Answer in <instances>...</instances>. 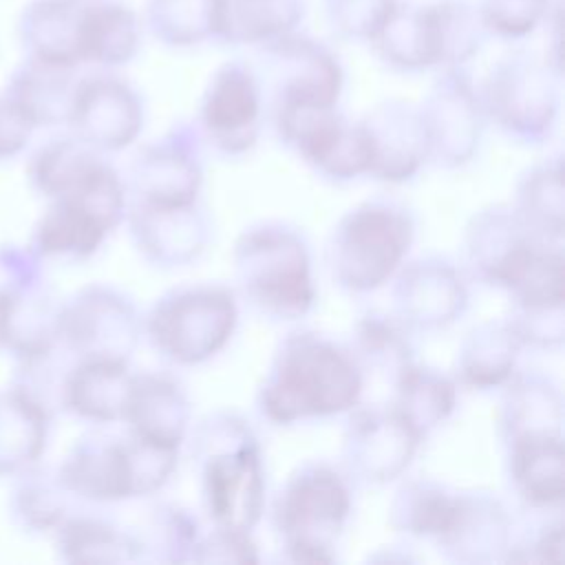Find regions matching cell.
Segmentation results:
<instances>
[{
	"mask_svg": "<svg viewBox=\"0 0 565 565\" xmlns=\"http://www.w3.org/2000/svg\"><path fill=\"white\" fill-rule=\"evenodd\" d=\"M362 395V377L349 351L302 331L280 342L260 386L258 408L274 424H294L347 413Z\"/></svg>",
	"mask_w": 565,
	"mask_h": 565,
	"instance_id": "obj_1",
	"label": "cell"
},
{
	"mask_svg": "<svg viewBox=\"0 0 565 565\" xmlns=\"http://www.w3.org/2000/svg\"><path fill=\"white\" fill-rule=\"evenodd\" d=\"M192 457L214 525L249 534L265 510V472L254 430L238 415H207L194 430Z\"/></svg>",
	"mask_w": 565,
	"mask_h": 565,
	"instance_id": "obj_2",
	"label": "cell"
},
{
	"mask_svg": "<svg viewBox=\"0 0 565 565\" xmlns=\"http://www.w3.org/2000/svg\"><path fill=\"white\" fill-rule=\"evenodd\" d=\"M234 269L243 296L274 320H298L316 300L309 249L289 227L265 223L243 232Z\"/></svg>",
	"mask_w": 565,
	"mask_h": 565,
	"instance_id": "obj_3",
	"label": "cell"
},
{
	"mask_svg": "<svg viewBox=\"0 0 565 565\" xmlns=\"http://www.w3.org/2000/svg\"><path fill=\"white\" fill-rule=\"evenodd\" d=\"M413 218L393 201H366L333 227L327 263L333 280L355 294L386 285L413 243Z\"/></svg>",
	"mask_w": 565,
	"mask_h": 565,
	"instance_id": "obj_4",
	"label": "cell"
},
{
	"mask_svg": "<svg viewBox=\"0 0 565 565\" xmlns=\"http://www.w3.org/2000/svg\"><path fill=\"white\" fill-rule=\"evenodd\" d=\"M351 512L347 479L329 463H305L289 475L274 501V525L285 558L333 563V541Z\"/></svg>",
	"mask_w": 565,
	"mask_h": 565,
	"instance_id": "obj_5",
	"label": "cell"
},
{
	"mask_svg": "<svg viewBox=\"0 0 565 565\" xmlns=\"http://www.w3.org/2000/svg\"><path fill=\"white\" fill-rule=\"evenodd\" d=\"M479 11L461 0L415 11L393 7L371 40L377 53L397 68L455 66L479 49Z\"/></svg>",
	"mask_w": 565,
	"mask_h": 565,
	"instance_id": "obj_6",
	"label": "cell"
},
{
	"mask_svg": "<svg viewBox=\"0 0 565 565\" xmlns=\"http://www.w3.org/2000/svg\"><path fill=\"white\" fill-rule=\"evenodd\" d=\"M238 318L230 289L214 285L179 287L161 296L143 320L152 347L174 364H201L216 355Z\"/></svg>",
	"mask_w": 565,
	"mask_h": 565,
	"instance_id": "obj_7",
	"label": "cell"
},
{
	"mask_svg": "<svg viewBox=\"0 0 565 565\" xmlns=\"http://www.w3.org/2000/svg\"><path fill=\"white\" fill-rule=\"evenodd\" d=\"M481 102L499 128L525 143L547 139L558 113V90L550 66L523 51L492 66Z\"/></svg>",
	"mask_w": 565,
	"mask_h": 565,
	"instance_id": "obj_8",
	"label": "cell"
},
{
	"mask_svg": "<svg viewBox=\"0 0 565 565\" xmlns=\"http://www.w3.org/2000/svg\"><path fill=\"white\" fill-rule=\"evenodd\" d=\"M271 113L278 137L320 174L335 181L369 174L366 135L360 124H349L335 106L294 104Z\"/></svg>",
	"mask_w": 565,
	"mask_h": 565,
	"instance_id": "obj_9",
	"label": "cell"
},
{
	"mask_svg": "<svg viewBox=\"0 0 565 565\" xmlns=\"http://www.w3.org/2000/svg\"><path fill=\"white\" fill-rule=\"evenodd\" d=\"M143 320L113 287L90 285L62 302L60 347L75 360H124L135 351Z\"/></svg>",
	"mask_w": 565,
	"mask_h": 565,
	"instance_id": "obj_10",
	"label": "cell"
},
{
	"mask_svg": "<svg viewBox=\"0 0 565 565\" xmlns=\"http://www.w3.org/2000/svg\"><path fill=\"white\" fill-rule=\"evenodd\" d=\"M260 95L269 97L271 110L294 104L335 106L342 88L338 60L318 42L285 33L260 44ZM265 104V102H263Z\"/></svg>",
	"mask_w": 565,
	"mask_h": 565,
	"instance_id": "obj_11",
	"label": "cell"
},
{
	"mask_svg": "<svg viewBox=\"0 0 565 565\" xmlns=\"http://www.w3.org/2000/svg\"><path fill=\"white\" fill-rule=\"evenodd\" d=\"M349 413L342 439L347 475L373 486L397 479L411 466L422 439L411 430L391 402H358Z\"/></svg>",
	"mask_w": 565,
	"mask_h": 565,
	"instance_id": "obj_12",
	"label": "cell"
},
{
	"mask_svg": "<svg viewBox=\"0 0 565 565\" xmlns=\"http://www.w3.org/2000/svg\"><path fill=\"white\" fill-rule=\"evenodd\" d=\"M419 117L426 132L428 159L457 168L468 163L483 135L486 108L472 82L457 68H448L430 88Z\"/></svg>",
	"mask_w": 565,
	"mask_h": 565,
	"instance_id": "obj_13",
	"label": "cell"
},
{
	"mask_svg": "<svg viewBox=\"0 0 565 565\" xmlns=\"http://www.w3.org/2000/svg\"><path fill=\"white\" fill-rule=\"evenodd\" d=\"M260 119L263 95L254 71L243 62H227L203 95L201 135L225 154H243L256 143Z\"/></svg>",
	"mask_w": 565,
	"mask_h": 565,
	"instance_id": "obj_14",
	"label": "cell"
},
{
	"mask_svg": "<svg viewBox=\"0 0 565 565\" xmlns=\"http://www.w3.org/2000/svg\"><path fill=\"white\" fill-rule=\"evenodd\" d=\"M141 124V102L126 82L108 73L77 79L66 121L77 139L99 152H113L132 143Z\"/></svg>",
	"mask_w": 565,
	"mask_h": 565,
	"instance_id": "obj_15",
	"label": "cell"
},
{
	"mask_svg": "<svg viewBox=\"0 0 565 565\" xmlns=\"http://www.w3.org/2000/svg\"><path fill=\"white\" fill-rule=\"evenodd\" d=\"M547 241L539 238L510 205L479 210L463 234L466 263L475 278L508 289L534 252Z\"/></svg>",
	"mask_w": 565,
	"mask_h": 565,
	"instance_id": "obj_16",
	"label": "cell"
},
{
	"mask_svg": "<svg viewBox=\"0 0 565 565\" xmlns=\"http://www.w3.org/2000/svg\"><path fill=\"white\" fill-rule=\"evenodd\" d=\"M201 181L199 130L179 126L137 152L128 190L132 201L192 203L199 196Z\"/></svg>",
	"mask_w": 565,
	"mask_h": 565,
	"instance_id": "obj_17",
	"label": "cell"
},
{
	"mask_svg": "<svg viewBox=\"0 0 565 565\" xmlns=\"http://www.w3.org/2000/svg\"><path fill=\"white\" fill-rule=\"evenodd\" d=\"M391 280L395 318L406 329H444L468 307V287L446 260L419 258L402 263Z\"/></svg>",
	"mask_w": 565,
	"mask_h": 565,
	"instance_id": "obj_18",
	"label": "cell"
},
{
	"mask_svg": "<svg viewBox=\"0 0 565 565\" xmlns=\"http://www.w3.org/2000/svg\"><path fill=\"white\" fill-rule=\"evenodd\" d=\"M124 218L137 249L159 267H181L199 258L210 241V223L196 201H130Z\"/></svg>",
	"mask_w": 565,
	"mask_h": 565,
	"instance_id": "obj_19",
	"label": "cell"
},
{
	"mask_svg": "<svg viewBox=\"0 0 565 565\" xmlns=\"http://www.w3.org/2000/svg\"><path fill=\"white\" fill-rule=\"evenodd\" d=\"M55 472L75 499L93 503L137 499L130 437L86 433Z\"/></svg>",
	"mask_w": 565,
	"mask_h": 565,
	"instance_id": "obj_20",
	"label": "cell"
},
{
	"mask_svg": "<svg viewBox=\"0 0 565 565\" xmlns=\"http://www.w3.org/2000/svg\"><path fill=\"white\" fill-rule=\"evenodd\" d=\"M371 152L369 174L399 183L417 174L428 161V143L419 108L406 102H386L360 121Z\"/></svg>",
	"mask_w": 565,
	"mask_h": 565,
	"instance_id": "obj_21",
	"label": "cell"
},
{
	"mask_svg": "<svg viewBox=\"0 0 565 565\" xmlns=\"http://www.w3.org/2000/svg\"><path fill=\"white\" fill-rule=\"evenodd\" d=\"M2 335L0 347L29 358L60 342L62 302L53 296L44 276L20 282H2Z\"/></svg>",
	"mask_w": 565,
	"mask_h": 565,
	"instance_id": "obj_22",
	"label": "cell"
},
{
	"mask_svg": "<svg viewBox=\"0 0 565 565\" xmlns=\"http://www.w3.org/2000/svg\"><path fill=\"white\" fill-rule=\"evenodd\" d=\"M435 543L459 563L503 561L512 545L510 516L501 501L490 494H457L450 523Z\"/></svg>",
	"mask_w": 565,
	"mask_h": 565,
	"instance_id": "obj_23",
	"label": "cell"
},
{
	"mask_svg": "<svg viewBox=\"0 0 565 565\" xmlns=\"http://www.w3.org/2000/svg\"><path fill=\"white\" fill-rule=\"evenodd\" d=\"M86 0H29L15 22L26 57L55 66H82V22Z\"/></svg>",
	"mask_w": 565,
	"mask_h": 565,
	"instance_id": "obj_24",
	"label": "cell"
},
{
	"mask_svg": "<svg viewBox=\"0 0 565 565\" xmlns=\"http://www.w3.org/2000/svg\"><path fill=\"white\" fill-rule=\"evenodd\" d=\"M124 422L130 435L179 450L190 426V402L177 380L141 373L132 377Z\"/></svg>",
	"mask_w": 565,
	"mask_h": 565,
	"instance_id": "obj_25",
	"label": "cell"
},
{
	"mask_svg": "<svg viewBox=\"0 0 565 565\" xmlns=\"http://www.w3.org/2000/svg\"><path fill=\"white\" fill-rule=\"evenodd\" d=\"M132 373L124 360H75L62 388V411L86 422L110 424L126 415Z\"/></svg>",
	"mask_w": 565,
	"mask_h": 565,
	"instance_id": "obj_26",
	"label": "cell"
},
{
	"mask_svg": "<svg viewBox=\"0 0 565 565\" xmlns=\"http://www.w3.org/2000/svg\"><path fill=\"white\" fill-rule=\"evenodd\" d=\"M113 227L82 199L64 194L51 205L33 227L31 249L40 258L84 260L93 256Z\"/></svg>",
	"mask_w": 565,
	"mask_h": 565,
	"instance_id": "obj_27",
	"label": "cell"
},
{
	"mask_svg": "<svg viewBox=\"0 0 565 565\" xmlns=\"http://www.w3.org/2000/svg\"><path fill=\"white\" fill-rule=\"evenodd\" d=\"M505 384L499 408V433L505 446L532 437H563V399L547 375L521 373Z\"/></svg>",
	"mask_w": 565,
	"mask_h": 565,
	"instance_id": "obj_28",
	"label": "cell"
},
{
	"mask_svg": "<svg viewBox=\"0 0 565 565\" xmlns=\"http://www.w3.org/2000/svg\"><path fill=\"white\" fill-rule=\"evenodd\" d=\"M77 68L55 66L24 57L7 79L4 97L33 126H62L68 121L73 93L77 86Z\"/></svg>",
	"mask_w": 565,
	"mask_h": 565,
	"instance_id": "obj_29",
	"label": "cell"
},
{
	"mask_svg": "<svg viewBox=\"0 0 565 565\" xmlns=\"http://www.w3.org/2000/svg\"><path fill=\"white\" fill-rule=\"evenodd\" d=\"M347 351L360 371L362 388L375 380L395 391L399 377L415 364L406 327L395 316H362Z\"/></svg>",
	"mask_w": 565,
	"mask_h": 565,
	"instance_id": "obj_30",
	"label": "cell"
},
{
	"mask_svg": "<svg viewBox=\"0 0 565 565\" xmlns=\"http://www.w3.org/2000/svg\"><path fill=\"white\" fill-rule=\"evenodd\" d=\"M521 342L508 320H486L461 340L455 373L461 384L479 391L503 386L516 366Z\"/></svg>",
	"mask_w": 565,
	"mask_h": 565,
	"instance_id": "obj_31",
	"label": "cell"
},
{
	"mask_svg": "<svg viewBox=\"0 0 565 565\" xmlns=\"http://www.w3.org/2000/svg\"><path fill=\"white\" fill-rule=\"evenodd\" d=\"M510 479L532 508H558L565 497L563 437H532L508 444Z\"/></svg>",
	"mask_w": 565,
	"mask_h": 565,
	"instance_id": "obj_32",
	"label": "cell"
},
{
	"mask_svg": "<svg viewBox=\"0 0 565 565\" xmlns=\"http://www.w3.org/2000/svg\"><path fill=\"white\" fill-rule=\"evenodd\" d=\"M51 419L13 386L0 391V477H15L40 461Z\"/></svg>",
	"mask_w": 565,
	"mask_h": 565,
	"instance_id": "obj_33",
	"label": "cell"
},
{
	"mask_svg": "<svg viewBox=\"0 0 565 565\" xmlns=\"http://www.w3.org/2000/svg\"><path fill=\"white\" fill-rule=\"evenodd\" d=\"M9 494L11 521L29 534L55 532L73 514V494L62 486L55 470L33 463L13 477Z\"/></svg>",
	"mask_w": 565,
	"mask_h": 565,
	"instance_id": "obj_34",
	"label": "cell"
},
{
	"mask_svg": "<svg viewBox=\"0 0 565 565\" xmlns=\"http://www.w3.org/2000/svg\"><path fill=\"white\" fill-rule=\"evenodd\" d=\"M302 15V0H214V35L263 44L285 33Z\"/></svg>",
	"mask_w": 565,
	"mask_h": 565,
	"instance_id": "obj_35",
	"label": "cell"
},
{
	"mask_svg": "<svg viewBox=\"0 0 565 565\" xmlns=\"http://www.w3.org/2000/svg\"><path fill=\"white\" fill-rule=\"evenodd\" d=\"M137 15L115 0H86L82 22V64L119 66L137 51Z\"/></svg>",
	"mask_w": 565,
	"mask_h": 565,
	"instance_id": "obj_36",
	"label": "cell"
},
{
	"mask_svg": "<svg viewBox=\"0 0 565 565\" xmlns=\"http://www.w3.org/2000/svg\"><path fill=\"white\" fill-rule=\"evenodd\" d=\"M391 404L424 441L455 411L457 384L435 369L413 364L399 377Z\"/></svg>",
	"mask_w": 565,
	"mask_h": 565,
	"instance_id": "obj_37",
	"label": "cell"
},
{
	"mask_svg": "<svg viewBox=\"0 0 565 565\" xmlns=\"http://www.w3.org/2000/svg\"><path fill=\"white\" fill-rule=\"evenodd\" d=\"M53 534L60 558L68 563L139 561L135 536L99 516L73 512Z\"/></svg>",
	"mask_w": 565,
	"mask_h": 565,
	"instance_id": "obj_38",
	"label": "cell"
},
{
	"mask_svg": "<svg viewBox=\"0 0 565 565\" xmlns=\"http://www.w3.org/2000/svg\"><path fill=\"white\" fill-rule=\"evenodd\" d=\"M514 210L539 238L547 243H561L565 232V188L561 157L532 168L521 179Z\"/></svg>",
	"mask_w": 565,
	"mask_h": 565,
	"instance_id": "obj_39",
	"label": "cell"
},
{
	"mask_svg": "<svg viewBox=\"0 0 565 565\" xmlns=\"http://www.w3.org/2000/svg\"><path fill=\"white\" fill-rule=\"evenodd\" d=\"M102 161L104 157L99 154V150L90 148L71 132L64 137H53L46 143H42L33 152L26 172L31 185L40 194L55 199L73 190Z\"/></svg>",
	"mask_w": 565,
	"mask_h": 565,
	"instance_id": "obj_40",
	"label": "cell"
},
{
	"mask_svg": "<svg viewBox=\"0 0 565 565\" xmlns=\"http://www.w3.org/2000/svg\"><path fill=\"white\" fill-rule=\"evenodd\" d=\"M455 501L457 494L435 481L408 479L388 505V523L408 536L435 541L450 523Z\"/></svg>",
	"mask_w": 565,
	"mask_h": 565,
	"instance_id": "obj_41",
	"label": "cell"
},
{
	"mask_svg": "<svg viewBox=\"0 0 565 565\" xmlns=\"http://www.w3.org/2000/svg\"><path fill=\"white\" fill-rule=\"evenodd\" d=\"M135 536L139 558L159 563H185L192 561L196 543L201 539L196 519L172 503H161L150 510L141 530Z\"/></svg>",
	"mask_w": 565,
	"mask_h": 565,
	"instance_id": "obj_42",
	"label": "cell"
},
{
	"mask_svg": "<svg viewBox=\"0 0 565 565\" xmlns=\"http://www.w3.org/2000/svg\"><path fill=\"white\" fill-rule=\"evenodd\" d=\"M521 347L554 349L565 338V305L554 307H514L508 318Z\"/></svg>",
	"mask_w": 565,
	"mask_h": 565,
	"instance_id": "obj_43",
	"label": "cell"
},
{
	"mask_svg": "<svg viewBox=\"0 0 565 565\" xmlns=\"http://www.w3.org/2000/svg\"><path fill=\"white\" fill-rule=\"evenodd\" d=\"M260 556L247 532L214 527L201 536L192 561L196 563H256Z\"/></svg>",
	"mask_w": 565,
	"mask_h": 565,
	"instance_id": "obj_44",
	"label": "cell"
},
{
	"mask_svg": "<svg viewBox=\"0 0 565 565\" xmlns=\"http://www.w3.org/2000/svg\"><path fill=\"white\" fill-rule=\"evenodd\" d=\"M503 561H521V563H561L563 561V523H547L534 539L523 545H510Z\"/></svg>",
	"mask_w": 565,
	"mask_h": 565,
	"instance_id": "obj_45",
	"label": "cell"
},
{
	"mask_svg": "<svg viewBox=\"0 0 565 565\" xmlns=\"http://www.w3.org/2000/svg\"><path fill=\"white\" fill-rule=\"evenodd\" d=\"M31 132L33 126L4 95H0V161L22 152L29 143Z\"/></svg>",
	"mask_w": 565,
	"mask_h": 565,
	"instance_id": "obj_46",
	"label": "cell"
},
{
	"mask_svg": "<svg viewBox=\"0 0 565 565\" xmlns=\"http://www.w3.org/2000/svg\"><path fill=\"white\" fill-rule=\"evenodd\" d=\"M0 335H2V289H0Z\"/></svg>",
	"mask_w": 565,
	"mask_h": 565,
	"instance_id": "obj_47",
	"label": "cell"
}]
</instances>
